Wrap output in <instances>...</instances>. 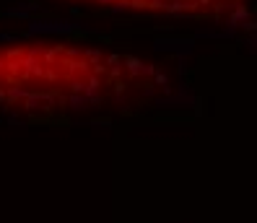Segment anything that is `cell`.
Instances as JSON below:
<instances>
[{"label":"cell","instance_id":"1","mask_svg":"<svg viewBox=\"0 0 257 223\" xmlns=\"http://www.w3.org/2000/svg\"><path fill=\"white\" fill-rule=\"evenodd\" d=\"M140 63L93 47L0 44V104L63 112L114 104L140 91Z\"/></svg>","mask_w":257,"mask_h":223},{"label":"cell","instance_id":"2","mask_svg":"<svg viewBox=\"0 0 257 223\" xmlns=\"http://www.w3.org/2000/svg\"><path fill=\"white\" fill-rule=\"evenodd\" d=\"M68 3H86L104 10H125V13L218 21L239 10L247 0H68Z\"/></svg>","mask_w":257,"mask_h":223}]
</instances>
